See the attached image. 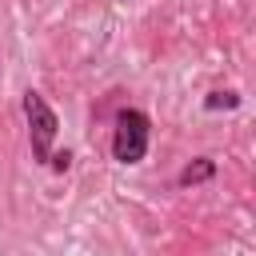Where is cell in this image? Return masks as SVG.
Listing matches in <instances>:
<instances>
[{
    "label": "cell",
    "mask_w": 256,
    "mask_h": 256,
    "mask_svg": "<svg viewBox=\"0 0 256 256\" xmlns=\"http://www.w3.org/2000/svg\"><path fill=\"white\" fill-rule=\"evenodd\" d=\"M216 176V160L212 156H196V160H188L184 168H180V188H196V184H208Z\"/></svg>",
    "instance_id": "cell-3"
},
{
    "label": "cell",
    "mask_w": 256,
    "mask_h": 256,
    "mask_svg": "<svg viewBox=\"0 0 256 256\" xmlns=\"http://www.w3.org/2000/svg\"><path fill=\"white\" fill-rule=\"evenodd\" d=\"M20 108H24V120H28V144H32V160L48 164V156H52V148H56V136H60V120H56L52 104H48V100H44L36 88H28V92L20 96Z\"/></svg>",
    "instance_id": "cell-1"
},
{
    "label": "cell",
    "mask_w": 256,
    "mask_h": 256,
    "mask_svg": "<svg viewBox=\"0 0 256 256\" xmlns=\"http://www.w3.org/2000/svg\"><path fill=\"white\" fill-rule=\"evenodd\" d=\"M48 164H52V172H68L72 152H68V148H64V152H52V156H48Z\"/></svg>",
    "instance_id": "cell-5"
},
{
    "label": "cell",
    "mask_w": 256,
    "mask_h": 256,
    "mask_svg": "<svg viewBox=\"0 0 256 256\" xmlns=\"http://www.w3.org/2000/svg\"><path fill=\"white\" fill-rule=\"evenodd\" d=\"M148 140H152V120L140 108H124L116 116V128H112V160L116 164H140L148 156Z\"/></svg>",
    "instance_id": "cell-2"
},
{
    "label": "cell",
    "mask_w": 256,
    "mask_h": 256,
    "mask_svg": "<svg viewBox=\"0 0 256 256\" xmlns=\"http://www.w3.org/2000/svg\"><path fill=\"white\" fill-rule=\"evenodd\" d=\"M240 92H232V88H216V92H208L204 96V108L208 112H232V108H240Z\"/></svg>",
    "instance_id": "cell-4"
}]
</instances>
